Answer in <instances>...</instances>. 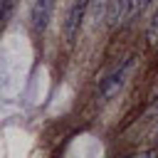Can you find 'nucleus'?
I'll return each instance as SVG.
<instances>
[{
    "instance_id": "6",
    "label": "nucleus",
    "mask_w": 158,
    "mask_h": 158,
    "mask_svg": "<svg viewBox=\"0 0 158 158\" xmlns=\"http://www.w3.org/2000/svg\"><path fill=\"white\" fill-rule=\"evenodd\" d=\"M146 40H148V44H158V7L153 10V15L146 25Z\"/></svg>"
},
{
    "instance_id": "7",
    "label": "nucleus",
    "mask_w": 158,
    "mask_h": 158,
    "mask_svg": "<svg viewBox=\"0 0 158 158\" xmlns=\"http://www.w3.org/2000/svg\"><path fill=\"white\" fill-rule=\"evenodd\" d=\"M17 5H20V0H2V22H10Z\"/></svg>"
},
{
    "instance_id": "4",
    "label": "nucleus",
    "mask_w": 158,
    "mask_h": 158,
    "mask_svg": "<svg viewBox=\"0 0 158 158\" xmlns=\"http://www.w3.org/2000/svg\"><path fill=\"white\" fill-rule=\"evenodd\" d=\"M126 12H128V0H106L104 7V22L109 30H116L126 22Z\"/></svg>"
},
{
    "instance_id": "9",
    "label": "nucleus",
    "mask_w": 158,
    "mask_h": 158,
    "mask_svg": "<svg viewBox=\"0 0 158 158\" xmlns=\"http://www.w3.org/2000/svg\"><path fill=\"white\" fill-rule=\"evenodd\" d=\"M148 114H151V116H153V118H156V116H158V96H156V99H153V104H151V109H148Z\"/></svg>"
},
{
    "instance_id": "3",
    "label": "nucleus",
    "mask_w": 158,
    "mask_h": 158,
    "mask_svg": "<svg viewBox=\"0 0 158 158\" xmlns=\"http://www.w3.org/2000/svg\"><path fill=\"white\" fill-rule=\"evenodd\" d=\"M54 7H57V0H35L32 7H30V27L35 35H42L54 15Z\"/></svg>"
},
{
    "instance_id": "2",
    "label": "nucleus",
    "mask_w": 158,
    "mask_h": 158,
    "mask_svg": "<svg viewBox=\"0 0 158 158\" xmlns=\"http://www.w3.org/2000/svg\"><path fill=\"white\" fill-rule=\"evenodd\" d=\"M94 0H72L69 7H67V15H64V22H62V32H64V40L69 44L77 42L81 27H84V20H86V12L91 7Z\"/></svg>"
},
{
    "instance_id": "8",
    "label": "nucleus",
    "mask_w": 158,
    "mask_h": 158,
    "mask_svg": "<svg viewBox=\"0 0 158 158\" xmlns=\"http://www.w3.org/2000/svg\"><path fill=\"white\" fill-rule=\"evenodd\" d=\"M146 141H151V143H158V116H156V121H153L151 131L146 133Z\"/></svg>"
},
{
    "instance_id": "1",
    "label": "nucleus",
    "mask_w": 158,
    "mask_h": 158,
    "mask_svg": "<svg viewBox=\"0 0 158 158\" xmlns=\"http://www.w3.org/2000/svg\"><path fill=\"white\" fill-rule=\"evenodd\" d=\"M133 67H136V54H126L123 59H118V62L106 72V77L99 81V89H96V101H99L101 106L109 104V101H114V99L118 96V91L126 86Z\"/></svg>"
},
{
    "instance_id": "5",
    "label": "nucleus",
    "mask_w": 158,
    "mask_h": 158,
    "mask_svg": "<svg viewBox=\"0 0 158 158\" xmlns=\"http://www.w3.org/2000/svg\"><path fill=\"white\" fill-rule=\"evenodd\" d=\"M151 2L153 0H128V12H126V22L123 25H136L143 17V12L148 10Z\"/></svg>"
}]
</instances>
